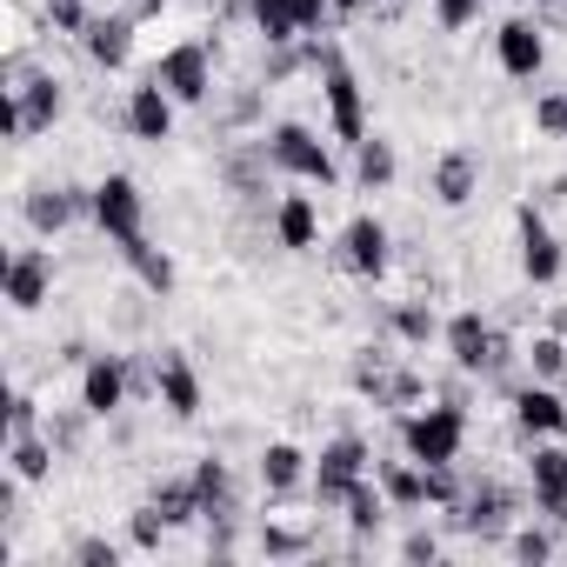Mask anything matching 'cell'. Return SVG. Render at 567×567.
Returning a JSON list of instances; mask_svg holds the SVG:
<instances>
[{
	"label": "cell",
	"instance_id": "1",
	"mask_svg": "<svg viewBox=\"0 0 567 567\" xmlns=\"http://www.w3.org/2000/svg\"><path fill=\"white\" fill-rule=\"evenodd\" d=\"M401 447H408V461H421V467H454L461 447H467V414H461L454 401L421 408V414L401 421Z\"/></svg>",
	"mask_w": 567,
	"mask_h": 567
},
{
	"label": "cell",
	"instance_id": "2",
	"mask_svg": "<svg viewBox=\"0 0 567 567\" xmlns=\"http://www.w3.org/2000/svg\"><path fill=\"white\" fill-rule=\"evenodd\" d=\"M267 161H274L280 174H295V181H315V187H334V181H341L328 141H315V127H301V121H280V127L267 134Z\"/></svg>",
	"mask_w": 567,
	"mask_h": 567
},
{
	"label": "cell",
	"instance_id": "3",
	"mask_svg": "<svg viewBox=\"0 0 567 567\" xmlns=\"http://www.w3.org/2000/svg\"><path fill=\"white\" fill-rule=\"evenodd\" d=\"M368 441L361 434H341V441H328L321 447V461H315V501L321 507H348V494H354V481H368Z\"/></svg>",
	"mask_w": 567,
	"mask_h": 567
},
{
	"label": "cell",
	"instance_id": "4",
	"mask_svg": "<svg viewBox=\"0 0 567 567\" xmlns=\"http://www.w3.org/2000/svg\"><path fill=\"white\" fill-rule=\"evenodd\" d=\"M447 354H454V368H467V374H501L507 361H514V348L467 308V315H454L447 321Z\"/></svg>",
	"mask_w": 567,
	"mask_h": 567
},
{
	"label": "cell",
	"instance_id": "5",
	"mask_svg": "<svg viewBox=\"0 0 567 567\" xmlns=\"http://www.w3.org/2000/svg\"><path fill=\"white\" fill-rule=\"evenodd\" d=\"M87 214L101 220V234H107L114 247H127V240H141V234H147V227H141V220H147V207H141V187H134L127 174H107V181L94 187V207H87Z\"/></svg>",
	"mask_w": 567,
	"mask_h": 567
},
{
	"label": "cell",
	"instance_id": "6",
	"mask_svg": "<svg viewBox=\"0 0 567 567\" xmlns=\"http://www.w3.org/2000/svg\"><path fill=\"white\" fill-rule=\"evenodd\" d=\"M154 81H161L181 107H200V101H207V87H214V61H207V48H200V41H181V48H167V54H161Z\"/></svg>",
	"mask_w": 567,
	"mask_h": 567
},
{
	"label": "cell",
	"instance_id": "7",
	"mask_svg": "<svg viewBox=\"0 0 567 567\" xmlns=\"http://www.w3.org/2000/svg\"><path fill=\"white\" fill-rule=\"evenodd\" d=\"M321 87H328V121H334V134H341L348 147H361V141H368V101H361V81L348 74V61H328V68H321Z\"/></svg>",
	"mask_w": 567,
	"mask_h": 567
},
{
	"label": "cell",
	"instance_id": "8",
	"mask_svg": "<svg viewBox=\"0 0 567 567\" xmlns=\"http://www.w3.org/2000/svg\"><path fill=\"white\" fill-rule=\"evenodd\" d=\"M514 227H520V274L534 280V288H554V280H560V240L547 234V220L534 214V200L514 214Z\"/></svg>",
	"mask_w": 567,
	"mask_h": 567
},
{
	"label": "cell",
	"instance_id": "9",
	"mask_svg": "<svg viewBox=\"0 0 567 567\" xmlns=\"http://www.w3.org/2000/svg\"><path fill=\"white\" fill-rule=\"evenodd\" d=\"M127 361L121 354H87V368H81V408L94 414V421H107L121 401H127Z\"/></svg>",
	"mask_w": 567,
	"mask_h": 567
},
{
	"label": "cell",
	"instance_id": "10",
	"mask_svg": "<svg viewBox=\"0 0 567 567\" xmlns=\"http://www.w3.org/2000/svg\"><path fill=\"white\" fill-rule=\"evenodd\" d=\"M48 288H54V254H48V247H21V254L8 260V301H14L21 315H34V308L48 301Z\"/></svg>",
	"mask_w": 567,
	"mask_h": 567
},
{
	"label": "cell",
	"instance_id": "11",
	"mask_svg": "<svg viewBox=\"0 0 567 567\" xmlns=\"http://www.w3.org/2000/svg\"><path fill=\"white\" fill-rule=\"evenodd\" d=\"M527 481H534V507H540L547 520H567V447L540 441L534 461H527Z\"/></svg>",
	"mask_w": 567,
	"mask_h": 567
},
{
	"label": "cell",
	"instance_id": "12",
	"mask_svg": "<svg viewBox=\"0 0 567 567\" xmlns=\"http://www.w3.org/2000/svg\"><path fill=\"white\" fill-rule=\"evenodd\" d=\"M494 54H501V68H507L514 81H534V74L547 68V41H540V28H534V21H501Z\"/></svg>",
	"mask_w": 567,
	"mask_h": 567
},
{
	"label": "cell",
	"instance_id": "13",
	"mask_svg": "<svg viewBox=\"0 0 567 567\" xmlns=\"http://www.w3.org/2000/svg\"><path fill=\"white\" fill-rule=\"evenodd\" d=\"M341 260H348V274H361V280L388 274V227H381L374 214H354L348 234H341Z\"/></svg>",
	"mask_w": 567,
	"mask_h": 567
},
{
	"label": "cell",
	"instance_id": "14",
	"mask_svg": "<svg viewBox=\"0 0 567 567\" xmlns=\"http://www.w3.org/2000/svg\"><path fill=\"white\" fill-rule=\"evenodd\" d=\"M514 427H520L527 441H560V434H567V401H560L554 388H520V394H514Z\"/></svg>",
	"mask_w": 567,
	"mask_h": 567
},
{
	"label": "cell",
	"instance_id": "15",
	"mask_svg": "<svg viewBox=\"0 0 567 567\" xmlns=\"http://www.w3.org/2000/svg\"><path fill=\"white\" fill-rule=\"evenodd\" d=\"M174 107H181V101H174L161 81L134 87V94H127V134H134V141H167V134H174Z\"/></svg>",
	"mask_w": 567,
	"mask_h": 567
},
{
	"label": "cell",
	"instance_id": "16",
	"mask_svg": "<svg viewBox=\"0 0 567 567\" xmlns=\"http://www.w3.org/2000/svg\"><path fill=\"white\" fill-rule=\"evenodd\" d=\"M154 394H161V408H167L174 421H194V414H200V374L187 368V354H161Z\"/></svg>",
	"mask_w": 567,
	"mask_h": 567
},
{
	"label": "cell",
	"instance_id": "17",
	"mask_svg": "<svg viewBox=\"0 0 567 567\" xmlns=\"http://www.w3.org/2000/svg\"><path fill=\"white\" fill-rule=\"evenodd\" d=\"M301 481H315V467H308V454H301L295 441H274V447H260V487H267L274 501L301 494Z\"/></svg>",
	"mask_w": 567,
	"mask_h": 567
},
{
	"label": "cell",
	"instance_id": "18",
	"mask_svg": "<svg viewBox=\"0 0 567 567\" xmlns=\"http://www.w3.org/2000/svg\"><path fill=\"white\" fill-rule=\"evenodd\" d=\"M87 61L94 68H127V54H134V14H101V21H87Z\"/></svg>",
	"mask_w": 567,
	"mask_h": 567
},
{
	"label": "cell",
	"instance_id": "19",
	"mask_svg": "<svg viewBox=\"0 0 567 567\" xmlns=\"http://www.w3.org/2000/svg\"><path fill=\"white\" fill-rule=\"evenodd\" d=\"M81 207H94V194H81V187H34L28 194V227L34 234H61Z\"/></svg>",
	"mask_w": 567,
	"mask_h": 567
},
{
	"label": "cell",
	"instance_id": "20",
	"mask_svg": "<svg viewBox=\"0 0 567 567\" xmlns=\"http://www.w3.org/2000/svg\"><path fill=\"white\" fill-rule=\"evenodd\" d=\"M274 234H280V247H295V254H308L315 240H321V207L308 200V194H288L274 207Z\"/></svg>",
	"mask_w": 567,
	"mask_h": 567
},
{
	"label": "cell",
	"instance_id": "21",
	"mask_svg": "<svg viewBox=\"0 0 567 567\" xmlns=\"http://www.w3.org/2000/svg\"><path fill=\"white\" fill-rule=\"evenodd\" d=\"M14 94H21V121H28V134H48V127L61 121V107H68V101H61V81H54V74H28V81H21Z\"/></svg>",
	"mask_w": 567,
	"mask_h": 567
},
{
	"label": "cell",
	"instance_id": "22",
	"mask_svg": "<svg viewBox=\"0 0 567 567\" xmlns=\"http://www.w3.org/2000/svg\"><path fill=\"white\" fill-rule=\"evenodd\" d=\"M481 194V161L474 154H447L441 167H434V200L441 207H467Z\"/></svg>",
	"mask_w": 567,
	"mask_h": 567
},
{
	"label": "cell",
	"instance_id": "23",
	"mask_svg": "<svg viewBox=\"0 0 567 567\" xmlns=\"http://www.w3.org/2000/svg\"><path fill=\"white\" fill-rule=\"evenodd\" d=\"M381 487H388L394 507H427V501H434V467H421V461H388V467H381Z\"/></svg>",
	"mask_w": 567,
	"mask_h": 567
},
{
	"label": "cell",
	"instance_id": "24",
	"mask_svg": "<svg viewBox=\"0 0 567 567\" xmlns=\"http://www.w3.org/2000/svg\"><path fill=\"white\" fill-rule=\"evenodd\" d=\"M187 481H194V494H200V514H207V520H227V514H234V474H227V461H214V454H207Z\"/></svg>",
	"mask_w": 567,
	"mask_h": 567
},
{
	"label": "cell",
	"instance_id": "25",
	"mask_svg": "<svg viewBox=\"0 0 567 567\" xmlns=\"http://www.w3.org/2000/svg\"><path fill=\"white\" fill-rule=\"evenodd\" d=\"M501 520H507V494L501 487H474L467 501H454V527H467V534H487Z\"/></svg>",
	"mask_w": 567,
	"mask_h": 567
},
{
	"label": "cell",
	"instance_id": "26",
	"mask_svg": "<svg viewBox=\"0 0 567 567\" xmlns=\"http://www.w3.org/2000/svg\"><path fill=\"white\" fill-rule=\"evenodd\" d=\"M8 461H14V481H48L54 474V441L48 434H14Z\"/></svg>",
	"mask_w": 567,
	"mask_h": 567
},
{
	"label": "cell",
	"instance_id": "27",
	"mask_svg": "<svg viewBox=\"0 0 567 567\" xmlns=\"http://www.w3.org/2000/svg\"><path fill=\"white\" fill-rule=\"evenodd\" d=\"M121 260H127V267H134V274L147 280L154 295H167V288H174V260H167V254H161V247H154L147 234H141V240H127V247H121Z\"/></svg>",
	"mask_w": 567,
	"mask_h": 567
},
{
	"label": "cell",
	"instance_id": "28",
	"mask_svg": "<svg viewBox=\"0 0 567 567\" xmlns=\"http://www.w3.org/2000/svg\"><path fill=\"white\" fill-rule=\"evenodd\" d=\"M381 520H388V487L354 481V494H348V527H354V534H381Z\"/></svg>",
	"mask_w": 567,
	"mask_h": 567
},
{
	"label": "cell",
	"instance_id": "29",
	"mask_svg": "<svg viewBox=\"0 0 567 567\" xmlns=\"http://www.w3.org/2000/svg\"><path fill=\"white\" fill-rule=\"evenodd\" d=\"M154 507L167 514V527L207 520V514H200V494H194V481H167V487H154Z\"/></svg>",
	"mask_w": 567,
	"mask_h": 567
},
{
	"label": "cell",
	"instance_id": "30",
	"mask_svg": "<svg viewBox=\"0 0 567 567\" xmlns=\"http://www.w3.org/2000/svg\"><path fill=\"white\" fill-rule=\"evenodd\" d=\"M354 174H361V187H388L394 181V147L388 141H361L354 147Z\"/></svg>",
	"mask_w": 567,
	"mask_h": 567
},
{
	"label": "cell",
	"instance_id": "31",
	"mask_svg": "<svg viewBox=\"0 0 567 567\" xmlns=\"http://www.w3.org/2000/svg\"><path fill=\"white\" fill-rule=\"evenodd\" d=\"M394 334H401L408 348H427V341L441 334V321H434L427 301H408V308H394Z\"/></svg>",
	"mask_w": 567,
	"mask_h": 567
},
{
	"label": "cell",
	"instance_id": "32",
	"mask_svg": "<svg viewBox=\"0 0 567 567\" xmlns=\"http://www.w3.org/2000/svg\"><path fill=\"white\" fill-rule=\"evenodd\" d=\"M527 368H534L540 381H554V374H567V334H540V341L527 348Z\"/></svg>",
	"mask_w": 567,
	"mask_h": 567
},
{
	"label": "cell",
	"instance_id": "33",
	"mask_svg": "<svg viewBox=\"0 0 567 567\" xmlns=\"http://www.w3.org/2000/svg\"><path fill=\"white\" fill-rule=\"evenodd\" d=\"M534 127L554 134V141H567V94H540L534 101Z\"/></svg>",
	"mask_w": 567,
	"mask_h": 567
},
{
	"label": "cell",
	"instance_id": "34",
	"mask_svg": "<svg viewBox=\"0 0 567 567\" xmlns=\"http://www.w3.org/2000/svg\"><path fill=\"white\" fill-rule=\"evenodd\" d=\"M14 434H41V401H34V394H14V401H8V441H14Z\"/></svg>",
	"mask_w": 567,
	"mask_h": 567
},
{
	"label": "cell",
	"instance_id": "35",
	"mask_svg": "<svg viewBox=\"0 0 567 567\" xmlns=\"http://www.w3.org/2000/svg\"><path fill=\"white\" fill-rule=\"evenodd\" d=\"M514 554H520V560H547V554H554V534H547V527H520V534H514Z\"/></svg>",
	"mask_w": 567,
	"mask_h": 567
},
{
	"label": "cell",
	"instance_id": "36",
	"mask_svg": "<svg viewBox=\"0 0 567 567\" xmlns=\"http://www.w3.org/2000/svg\"><path fill=\"white\" fill-rule=\"evenodd\" d=\"M48 14H54V28L87 34V8H81V0H48Z\"/></svg>",
	"mask_w": 567,
	"mask_h": 567
},
{
	"label": "cell",
	"instance_id": "37",
	"mask_svg": "<svg viewBox=\"0 0 567 567\" xmlns=\"http://www.w3.org/2000/svg\"><path fill=\"white\" fill-rule=\"evenodd\" d=\"M260 547H267V554H308V534H295V527H267Z\"/></svg>",
	"mask_w": 567,
	"mask_h": 567
},
{
	"label": "cell",
	"instance_id": "38",
	"mask_svg": "<svg viewBox=\"0 0 567 567\" xmlns=\"http://www.w3.org/2000/svg\"><path fill=\"white\" fill-rule=\"evenodd\" d=\"M434 14H441V28H467L481 14V0H434Z\"/></svg>",
	"mask_w": 567,
	"mask_h": 567
},
{
	"label": "cell",
	"instance_id": "39",
	"mask_svg": "<svg viewBox=\"0 0 567 567\" xmlns=\"http://www.w3.org/2000/svg\"><path fill=\"white\" fill-rule=\"evenodd\" d=\"M74 560H81V567H114V560H121V547H114V540H81V547H74Z\"/></svg>",
	"mask_w": 567,
	"mask_h": 567
},
{
	"label": "cell",
	"instance_id": "40",
	"mask_svg": "<svg viewBox=\"0 0 567 567\" xmlns=\"http://www.w3.org/2000/svg\"><path fill=\"white\" fill-rule=\"evenodd\" d=\"M280 8H288V14L301 21V34H308V28H321V14H328V0H280Z\"/></svg>",
	"mask_w": 567,
	"mask_h": 567
},
{
	"label": "cell",
	"instance_id": "41",
	"mask_svg": "<svg viewBox=\"0 0 567 567\" xmlns=\"http://www.w3.org/2000/svg\"><path fill=\"white\" fill-rule=\"evenodd\" d=\"M401 554H408V560H441V540L421 527V534H408V540H401Z\"/></svg>",
	"mask_w": 567,
	"mask_h": 567
},
{
	"label": "cell",
	"instance_id": "42",
	"mask_svg": "<svg viewBox=\"0 0 567 567\" xmlns=\"http://www.w3.org/2000/svg\"><path fill=\"white\" fill-rule=\"evenodd\" d=\"M328 8H334V14H368L374 0H328Z\"/></svg>",
	"mask_w": 567,
	"mask_h": 567
}]
</instances>
